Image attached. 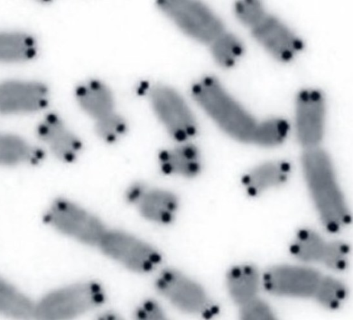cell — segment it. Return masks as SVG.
<instances>
[{
	"instance_id": "6da1fadb",
	"label": "cell",
	"mask_w": 353,
	"mask_h": 320,
	"mask_svg": "<svg viewBox=\"0 0 353 320\" xmlns=\"http://www.w3.org/2000/svg\"><path fill=\"white\" fill-rule=\"evenodd\" d=\"M303 164L323 222L330 231H338L349 222L350 215L327 156L319 149L310 148L303 156Z\"/></svg>"
},
{
	"instance_id": "7a4b0ae2",
	"label": "cell",
	"mask_w": 353,
	"mask_h": 320,
	"mask_svg": "<svg viewBox=\"0 0 353 320\" xmlns=\"http://www.w3.org/2000/svg\"><path fill=\"white\" fill-rule=\"evenodd\" d=\"M192 93L196 101L226 132L241 140H252L256 124L214 79H203L193 87Z\"/></svg>"
},
{
	"instance_id": "3957f363",
	"label": "cell",
	"mask_w": 353,
	"mask_h": 320,
	"mask_svg": "<svg viewBox=\"0 0 353 320\" xmlns=\"http://www.w3.org/2000/svg\"><path fill=\"white\" fill-rule=\"evenodd\" d=\"M106 294L96 281L75 284L49 294L35 306L41 319H66L95 309L103 303Z\"/></svg>"
},
{
	"instance_id": "277c9868",
	"label": "cell",
	"mask_w": 353,
	"mask_h": 320,
	"mask_svg": "<svg viewBox=\"0 0 353 320\" xmlns=\"http://www.w3.org/2000/svg\"><path fill=\"white\" fill-rule=\"evenodd\" d=\"M98 247L109 258L135 273H147L161 262L159 251L130 234L107 231Z\"/></svg>"
},
{
	"instance_id": "5b68a950",
	"label": "cell",
	"mask_w": 353,
	"mask_h": 320,
	"mask_svg": "<svg viewBox=\"0 0 353 320\" xmlns=\"http://www.w3.org/2000/svg\"><path fill=\"white\" fill-rule=\"evenodd\" d=\"M46 220L59 231L90 246H98L108 231L96 216L68 200L56 201Z\"/></svg>"
},
{
	"instance_id": "8992f818",
	"label": "cell",
	"mask_w": 353,
	"mask_h": 320,
	"mask_svg": "<svg viewBox=\"0 0 353 320\" xmlns=\"http://www.w3.org/2000/svg\"><path fill=\"white\" fill-rule=\"evenodd\" d=\"M158 5L181 30L199 41L213 43L223 33L219 20L199 2L170 0Z\"/></svg>"
},
{
	"instance_id": "52a82bcc",
	"label": "cell",
	"mask_w": 353,
	"mask_h": 320,
	"mask_svg": "<svg viewBox=\"0 0 353 320\" xmlns=\"http://www.w3.org/2000/svg\"><path fill=\"white\" fill-rule=\"evenodd\" d=\"M154 284L158 292L181 311L207 314L211 310L208 297L203 288L177 270L167 268L162 270Z\"/></svg>"
},
{
	"instance_id": "ba28073f",
	"label": "cell",
	"mask_w": 353,
	"mask_h": 320,
	"mask_svg": "<svg viewBox=\"0 0 353 320\" xmlns=\"http://www.w3.org/2000/svg\"><path fill=\"white\" fill-rule=\"evenodd\" d=\"M150 98L157 116L176 139L184 140L195 133L194 118L174 90L158 86L152 90Z\"/></svg>"
},
{
	"instance_id": "9c48e42d",
	"label": "cell",
	"mask_w": 353,
	"mask_h": 320,
	"mask_svg": "<svg viewBox=\"0 0 353 320\" xmlns=\"http://www.w3.org/2000/svg\"><path fill=\"white\" fill-rule=\"evenodd\" d=\"M321 277L310 268L281 266L268 270L263 283L266 290L274 295L307 297L313 296Z\"/></svg>"
},
{
	"instance_id": "30bf717a",
	"label": "cell",
	"mask_w": 353,
	"mask_h": 320,
	"mask_svg": "<svg viewBox=\"0 0 353 320\" xmlns=\"http://www.w3.org/2000/svg\"><path fill=\"white\" fill-rule=\"evenodd\" d=\"M126 197L142 216L156 223L168 224L172 221L178 208V200L173 193L139 184L132 186Z\"/></svg>"
},
{
	"instance_id": "8fae6325",
	"label": "cell",
	"mask_w": 353,
	"mask_h": 320,
	"mask_svg": "<svg viewBox=\"0 0 353 320\" xmlns=\"http://www.w3.org/2000/svg\"><path fill=\"white\" fill-rule=\"evenodd\" d=\"M324 105L321 96L315 91H304L297 100L296 128L299 138L305 146L312 148L323 134Z\"/></svg>"
},
{
	"instance_id": "7c38bea8",
	"label": "cell",
	"mask_w": 353,
	"mask_h": 320,
	"mask_svg": "<svg viewBox=\"0 0 353 320\" xmlns=\"http://www.w3.org/2000/svg\"><path fill=\"white\" fill-rule=\"evenodd\" d=\"M46 101L47 91L41 84L8 82L0 85V111H32L43 107Z\"/></svg>"
},
{
	"instance_id": "4fadbf2b",
	"label": "cell",
	"mask_w": 353,
	"mask_h": 320,
	"mask_svg": "<svg viewBox=\"0 0 353 320\" xmlns=\"http://www.w3.org/2000/svg\"><path fill=\"white\" fill-rule=\"evenodd\" d=\"M252 28L256 38L281 59L288 60L302 43L275 19L265 15Z\"/></svg>"
},
{
	"instance_id": "5bb4252c",
	"label": "cell",
	"mask_w": 353,
	"mask_h": 320,
	"mask_svg": "<svg viewBox=\"0 0 353 320\" xmlns=\"http://www.w3.org/2000/svg\"><path fill=\"white\" fill-rule=\"evenodd\" d=\"M39 137L59 159L73 160L81 149L79 140L54 114L48 115L38 129Z\"/></svg>"
},
{
	"instance_id": "9a60e30c",
	"label": "cell",
	"mask_w": 353,
	"mask_h": 320,
	"mask_svg": "<svg viewBox=\"0 0 353 320\" xmlns=\"http://www.w3.org/2000/svg\"><path fill=\"white\" fill-rule=\"evenodd\" d=\"M159 165L166 174L188 178L196 176L201 170L198 151L189 145L162 151Z\"/></svg>"
},
{
	"instance_id": "2e32d148",
	"label": "cell",
	"mask_w": 353,
	"mask_h": 320,
	"mask_svg": "<svg viewBox=\"0 0 353 320\" xmlns=\"http://www.w3.org/2000/svg\"><path fill=\"white\" fill-rule=\"evenodd\" d=\"M77 100L82 108L96 120L114 112L110 91L97 81H90L77 90Z\"/></svg>"
},
{
	"instance_id": "e0dca14e",
	"label": "cell",
	"mask_w": 353,
	"mask_h": 320,
	"mask_svg": "<svg viewBox=\"0 0 353 320\" xmlns=\"http://www.w3.org/2000/svg\"><path fill=\"white\" fill-rule=\"evenodd\" d=\"M290 171V165L285 162L266 163L245 175L243 178V184L248 193L254 195L284 182Z\"/></svg>"
},
{
	"instance_id": "ac0fdd59",
	"label": "cell",
	"mask_w": 353,
	"mask_h": 320,
	"mask_svg": "<svg viewBox=\"0 0 353 320\" xmlns=\"http://www.w3.org/2000/svg\"><path fill=\"white\" fill-rule=\"evenodd\" d=\"M226 283L232 299L241 305L256 297L259 284V273L253 266H236L229 271Z\"/></svg>"
},
{
	"instance_id": "d6986e66",
	"label": "cell",
	"mask_w": 353,
	"mask_h": 320,
	"mask_svg": "<svg viewBox=\"0 0 353 320\" xmlns=\"http://www.w3.org/2000/svg\"><path fill=\"white\" fill-rule=\"evenodd\" d=\"M23 140L9 134L0 133V164H14L23 162H35L42 157Z\"/></svg>"
},
{
	"instance_id": "ffe728a7",
	"label": "cell",
	"mask_w": 353,
	"mask_h": 320,
	"mask_svg": "<svg viewBox=\"0 0 353 320\" xmlns=\"http://www.w3.org/2000/svg\"><path fill=\"white\" fill-rule=\"evenodd\" d=\"M0 312L17 319L34 316L35 306L23 295L0 279Z\"/></svg>"
},
{
	"instance_id": "44dd1931",
	"label": "cell",
	"mask_w": 353,
	"mask_h": 320,
	"mask_svg": "<svg viewBox=\"0 0 353 320\" xmlns=\"http://www.w3.org/2000/svg\"><path fill=\"white\" fill-rule=\"evenodd\" d=\"M34 53V43L29 36L16 33L0 34V61L26 60Z\"/></svg>"
},
{
	"instance_id": "7402d4cb",
	"label": "cell",
	"mask_w": 353,
	"mask_h": 320,
	"mask_svg": "<svg viewBox=\"0 0 353 320\" xmlns=\"http://www.w3.org/2000/svg\"><path fill=\"white\" fill-rule=\"evenodd\" d=\"M325 244L326 242L315 232L303 229L297 234L290 250L299 259L313 262L321 261Z\"/></svg>"
},
{
	"instance_id": "603a6c76",
	"label": "cell",
	"mask_w": 353,
	"mask_h": 320,
	"mask_svg": "<svg viewBox=\"0 0 353 320\" xmlns=\"http://www.w3.org/2000/svg\"><path fill=\"white\" fill-rule=\"evenodd\" d=\"M346 295L344 285L332 277H321L313 297L323 306L335 309L342 303Z\"/></svg>"
},
{
	"instance_id": "cb8c5ba5",
	"label": "cell",
	"mask_w": 353,
	"mask_h": 320,
	"mask_svg": "<svg viewBox=\"0 0 353 320\" xmlns=\"http://www.w3.org/2000/svg\"><path fill=\"white\" fill-rule=\"evenodd\" d=\"M288 129V124L281 120H272L256 124L252 140L263 145H275L285 137Z\"/></svg>"
},
{
	"instance_id": "d4e9b609",
	"label": "cell",
	"mask_w": 353,
	"mask_h": 320,
	"mask_svg": "<svg viewBox=\"0 0 353 320\" xmlns=\"http://www.w3.org/2000/svg\"><path fill=\"white\" fill-rule=\"evenodd\" d=\"M241 52L240 44L230 34L223 33L213 42V54L216 61L223 65H231Z\"/></svg>"
},
{
	"instance_id": "484cf974",
	"label": "cell",
	"mask_w": 353,
	"mask_h": 320,
	"mask_svg": "<svg viewBox=\"0 0 353 320\" xmlns=\"http://www.w3.org/2000/svg\"><path fill=\"white\" fill-rule=\"evenodd\" d=\"M348 246L339 241L326 243L321 259L326 266L333 270H341L347 264Z\"/></svg>"
},
{
	"instance_id": "4316f807",
	"label": "cell",
	"mask_w": 353,
	"mask_h": 320,
	"mask_svg": "<svg viewBox=\"0 0 353 320\" xmlns=\"http://www.w3.org/2000/svg\"><path fill=\"white\" fill-rule=\"evenodd\" d=\"M97 132L101 138L108 142L117 139L125 129V122L121 117L112 114L97 120Z\"/></svg>"
},
{
	"instance_id": "83f0119b",
	"label": "cell",
	"mask_w": 353,
	"mask_h": 320,
	"mask_svg": "<svg viewBox=\"0 0 353 320\" xmlns=\"http://www.w3.org/2000/svg\"><path fill=\"white\" fill-rule=\"evenodd\" d=\"M240 306V316L247 320H268L274 319L270 307L256 297Z\"/></svg>"
},
{
	"instance_id": "f1b7e54d",
	"label": "cell",
	"mask_w": 353,
	"mask_h": 320,
	"mask_svg": "<svg viewBox=\"0 0 353 320\" xmlns=\"http://www.w3.org/2000/svg\"><path fill=\"white\" fill-rule=\"evenodd\" d=\"M236 11L239 18L251 27H253L265 15L260 3L255 1H243L237 3Z\"/></svg>"
},
{
	"instance_id": "f546056e",
	"label": "cell",
	"mask_w": 353,
	"mask_h": 320,
	"mask_svg": "<svg viewBox=\"0 0 353 320\" xmlns=\"http://www.w3.org/2000/svg\"><path fill=\"white\" fill-rule=\"evenodd\" d=\"M135 318L143 320L165 319V313L160 305L153 300H146L135 310Z\"/></svg>"
}]
</instances>
